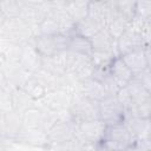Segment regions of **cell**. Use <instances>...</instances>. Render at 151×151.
Masks as SVG:
<instances>
[{
  "label": "cell",
  "instance_id": "484cf974",
  "mask_svg": "<svg viewBox=\"0 0 151 151\" xmlns=\"http://www.w3.org/2000/svg\"><path fill=\"white\" fill-rule=\"evenodd\" d=\"M22 90L37 103L39 100H41L46 94H47V91L46 88L42 86V84L35 79L33 76H31L28 78V80L25 83V85L22 86Z\"/></svg>",
  "mask_w": 151,
  "mask_h": 151
},
{
  "label": "cell",
  "instance_id": "d6a6232c",
  "mask_svg": "<svg viewBox=\"0 0 151 151\" xmlns=\"http://www.w3.org/2000/svg\"><path fill=\"white\" fill-rule=\"evenodd\" d=\"M133 79H136L146 91L151 92V73H150V67L145 68L144 71L137 73L133 76Z\"/></svg>",
  "mask_w": 151,
  "mask_h": 151
},
{
  "label": "cell",
  "instance_id": "6da1fadb",
  "mask_svg": "<svg viewBox=\"0 0 151 151\" xmlns=\"http://www.w3.org/2000/svg\"><path fill=\"white\" fill-rule=\"evenodd\" d=\"M136 140L124 123L106 126L104 137L97 144L99 151H125Z\"/></svg>",
  "mask_w": 151,
  "mask_h": 151
},
{
  "label": "cell",
  "instance_id": "30bf717a",
  "mask_svg": "<svg viewBox=\"0 0 151 151\" xmlns=\"http://www.w3.org/2000/svg\"><path fill=\"white\" fill-rule=\"evenodd\" d=\"M72 97L73 96L66 93L65 91H63L60 88H57L52 92H48L41 100L37 101L35 104L38 106H40L41 109H45V110L52 111L54 113H58V112L68 110Z\"/></svg>",
  "mask_w": 151,
  "mask_h": 151
},
{
  "label": "cell",
  "instance_id": "603a6c76",
  "mask_svg": "<svg viewBox=\"0 0 151 151\" xmlns=\"http://www.w3.org/2000/svg\"><path fill=\"white\" fill-rule=\"evenodd\" d=\"M103 29H104V27L96 20L91 19L90 17H86L85 19L78 21L74 25V33L83 35L87 39H92L97 33H99Z\"/></svg>",
  "mask_w": 151,
  "mask_h": 151
},
{
  "label": "cell",
  "instance_id": "4fadbf2b",
  "mask_svg": "<svg viewBox=\"0 0 151 151\" xmlns=\"http://www.w3.org/2000/svg\"><path fill=\"white\" fill-rule=\"evenodd\" d=\"M7 85L11 90L13 88H22L25 83L28 80V78L32 76L28 73L26 70H24L19 63H11L6 61L5 65L2 66Z\"/></svg>",
  "mask_w": 151,
  "mask_h": 151
},
{
  "label": "cell",
  "instance_id": "44dd1931",
  "mask_svg": "<svg viewBox=\"0 0 151 151\" xmlns=\"http://www.w3.org/2000/svg\"><path fill=\"white\" fill-rule=\"evenodd\" d=\"M110 74L120 85V87L126 85L133 78V73L124 64V61L122 60L120 57H118V58L112 60V63L110 65Z\"/></svg>",
  "mask_w": 151,
  "mask_h": 151
},
{
  "label": "cell",
  "instance_id": "7402d4cb",
  "mask_svg": "<svg viewBox=\"0 0 151 151\" xmlns=\"http://www.w3.org/2000/svg\"><path fill=\"white\" fill-rule=\"evenodd\" d=\"M11 97H12V106L13 111L18 114H22L26 110L32 107L35 101L22 90V88H13L11 90Z\"/></svg>",
  "mask_w": 151,
  "mask_h": 151
},
{
  "label": "cell",
  "instance_id": "7a4b0ae2",
  "mask_svg": "<svg viewBox=\"0 0 151 151\" xmlns=\"http://www.w3.org/2000/svg\"><path fill=\"white\" fill-rule=\"evenodd\" d=\"M68 112L76 124L99 119L98 101H94L79 92L73 94L68 106Z\"/></svg>",
  "mask_w": 151,
  "mask_h": 151
},
{
  "label": "cell",
  "instance_id": "ac0fdd59",
  "mask_svg": "<svg viewBox=\"0 0 151 151\" xmlns=\"http://www.w3.org/2000/svg\"><path fill=\"white\" fill-rule=\"evenodd\" d=\"M22 129H24V124H22L21 116L14 111L8 112L5 114V122H4V126L1 131V137L5 139L15 142V139L18 138Z\"/></svg>",
  "mask_w": 151,
  "mask_h": 151
},
{
  "label": "cell",
  "instance_id": "8fae6325",
  "mask_svg": "<svg viewBox=\"0 0 151 151\" xmlns=\"http://www.w3.org/2000/svg\"><path fill=\"white\" fill-rule=\"evenodd\" d=\"M129 70L134 74L150 67V45L143 48L133 50L120 57Z\"/></svg>",
  "mask_w": 151,
  "mask_h": 151
},
{
  "label": "cell",
  "instance_id": "d6986e66",
  "mask_svg": "<svg viewBox=\"0 0 151 151\" xmlns=\"http://www.w3.org/2000/svg\"><path fill=\"white\" fill-rule=\"evenodd\" d=\"M15 142L33 147H50L47 134L42 130H29L24 127Z\"/></svg>",
  "mask_w": 151,
  "mask_h": 151
},
{
  "label": "cell",
  "instance_id": "e575fe53",
  "mask_svg": "<svg viewBox=\"0 0 151 151\" xmlns=\"http://www.w3.org/2000/svg\"><path fill=\"white\" fill-rule=\"evenodd\" d=\"M4 122H5V113L0 111V137H1V131H2V126H4Z\"/></svg>",
  "mask_w": 151,
  "mask_h": 151
},
{
  "label": "cell",
  "instance_id": "5bb4252c",
  "mask_svg": "<svg viewBox=\"0 0 151 151\" xmlns=\"http://www.w3.org/2000/svg\"><path fill=\"white\" fill-rule=\"evenodd\" d=\"M32 41L21 46V53H20V58H19V64L28 73L34 74L37 71H39L41 68L42 57L37 52V50L34 48Z\"/></svg>",
  "mask_w": 151,
  "mask_h": 151
},
{
  "label": "cell",
  "instance_id": "ba28073f",
  "mask_svg": "<svg viewBox=\"0 0 151 151\" xmlns=\"http://www.w3.org/2000/svg\"><path fill=\"white\" fill-rule=\"evenodd\" d=\"M151 94V92L146 91L136 79H131L126 85H124L116 94L119 103L123 105L125 111L130 109L134 103L140 100L142 98Z\"/></svg>",
  "mask_w": 151,
  "mask_h": 151
},
{
  "label": "cell",
  "instance_id": "7c38bea8",
  "mask_svg": "<svg viewBox=\"0 0 151 151\" xmlns=\"http://www.w3.org/2000/svg\"><path fill=\"white\" fill-rule=\"evenodd\" d=\"M116 44H117V51H118L119 57H122V55H124V54H126L133 50L143 48V47L150 45L139 33L130 29L129 27L116 40Z\"/></svg>",
  "mask_w": 151,
  "mask_h": 151
},
{
  "label": "cell",
  "instance_id": "f546056e",
  "mask_svg": "<svg viewBox=\"0 0 151 151\" xmlns=\"http://www.w3.org/2000/svg\"><path fill=\"white\" fill-rule=\"evenodd\" d=\"M86 146L87 145L83 144L80 140L74 138L68 142H65V143H61L58 145H53L51 147L53 151H86Z\"/></svg>",
  "mask_w": 151,
  "mask_h": 151
},
{
  "label": "cell",
  "instance_id": "9a60e30c",
  "mask_svg": "<svg viewBox=\"0 0 151 151\" xmlns=\"http://www.w3.org/2000/svg\"><path fill=\"white\" fill-rule=\"evenodd\" d=\"M91 40L93 53H99V54H111L113 57H119L118 51H117V44L116 40L107 33L106 29L100 31L97 33ZM92 53V54H93Z\"/></svg>",
  "mask_w": 151,
  "mask_h": 151
},
{
  "label": "cell",
  "instance_id": "d4e9b609",
  "mask_svg": "<svg viewBox=\"0 0 151 151\" xmlns=\"http://www.w3.org/2000/svg\"><path fill=\"white\" fill-rule=\"evenodd\" d=\"M126 114H130L132 117L142 118V119H150L151 113V94L142 98L137 103H134L130 109L125 111Z\"/></svg>",
  "mask_w": 151,
  "mask_h": 151
},
{
  "label": "cell",
  "instance_id": "3957f363",
  "mask_svg": "<svg viewBox=\"0 0 151 151\" xmlns=\"http://www.w3.org/2000/svg\"><path fill=\"white\" fill-rule=\"evenodd\" d=\"M68 35L70 34L64 33H58L54 35H38L33 39L32 44L42 58H48L67 51Z\"/></svg>",
  "mask_w": 151,
  "mask_h": 151
},
{
  "label": "cell",
  "instance_id": "836d02e7",
  "mask_svg": "<svg viewBox=\"0 0 151 151\" xmlns=\"http://www.w3.org/2000/svg\"><path fill=\"white\" fill-rule=\"evenodd\" d=\"M125 151H151L150 147V139L144 140H136L131 146H129Z\"/></svg>",
  "mask_w": 151,
  "mask_h": 151
},
{
  "label": "cell",
  "instance_id": "52a82bcc",
  "mask_svg": "<svg viewBox=\"0 0 151 151\" xmlns=\"http://www.w3.org/2000/svg\"><path fill=\"white\" fill-rule=\"evenodd\" d=\"M46 134L50 142V147L53 145L68 142L76 138V123L71 120L58 119L46 131Z\"/></svg>",
  "mask_w": 151,
  "mask_h": 151
},
{
  "label": "cell",
  "instance_id": "1f68e13d",
  "mask_svg": "<svg viewBox=\"0 0 151 151\" xmlns=\"http://www.w3.org/2000/svg\"><path fill=\"white\" fill-rule=\"evenodd\" d=\"M0 111L4 112L5 114L13 111L11 88H6V90L0 91Z\"/></svg>",
  "mask_w": 151,
  "mask_h": 151
},
{
  "label": "cell",
  "instance_id": "2e32d148",
  "mask_svg": "<svg viewBox=\"0 0 151 151\" xmlns=\"http://www.w3.org/2000/svg\"><path fill=\"white\" fill-rule=\"evenodd\" d=\"M123 123L125 124L134 140L150 139V119H142L125 113Z\"/></svg>",
  "mask_w": 151,
  "mask_h": 151
},
{
  "label": "cell",
  "instance_id": "9c48e42d",
  "mask_svg": "<svg viewBox=\"0 0 151 151\" xmlns=\"http://www.w3.org/2000/svg\"><path fill=\"white\" fill-rule=\"evenodd\" d=\"M116 15V1H90L88 4L87 17L99 22L104 29Z\"/></svg>",
  "mask_w": 151,
  "mask_h": 151
},
{
  "label": "cell",
  "instance_id": "ffe728a7",
  "mask_svg": "<svg viewBox=\"0 0 151 151\" xmlns=\"http://www.w3.org/2000/svg\"><path fill=\"white\" fill-rule=\"evenodd\" d=\"M67 51L79 54V55H84V57H92L93 53V48H92V44L91 40L79 35L77 33H71L68 35V46H67Z\"/></svg>",
  "mask_w": 151,
  "mask_h": 151
},
{
  "label": "cell",
  "instance_id": "d590c367",
  "mask_svg": "<svg viewBox=\"0 0 151 151\" xmlns=\"http://www.w3.org/2000/svg\"><path fill=\"white\" fill-rule=\"evenodd\" d=\"M6 21H7L6 17H5V15L2 14V12L0 11V28H1V27H2L4 25H5V22H6Z\"/></svg>",
  "mask_w": 151,
  "mask_h": 151
},
{
  "label": "cell",
  "instance_id": "83f0119b",
  "mask_svg": "<svg viewBox=\"0 0 151 151\" xmlns=\"http://www.w3.org/2000/svg\"><path fill=\"white\" fill-rule=\"evenodd\" d=\"M129 24L130 22H127L125 19H123L122 17H119L118 14L107 24V26H106V31H107V33L114 39V40H117L126 29H127V27H129Z\"/></svg>",
  "mask_w": 151,
  "mask_h": 151
},
{
  "label": "cell",
  "instance_id": "8992f818",
  "mask_svg": "<svg viewBox=\"0 0 151 151\" xmlns=\"http://www.w3.org/2000/svg\"><path fill=\"white\" fill-rule=\"evenodd\" d=\"M105 124L98 120L76 124V138L85 145H97L101 142L105 132Z\"/></svg>",
  "mask_w": 151,
  "mask_h": 151
},
{
  "label": "cell",
  "instance_id": "f1b7e54d",
  "mask_svg": "<svg viewBox=\"0 0 151 151\" xmlns=\"http://www.w3.org/2000/svg\"><path fill=\"white\" fill-rule=\"evenodd\" d=\"M134 7L136 1H116V11L119 17L125 19L127 22H131L134 18Z\"/></svg>",
  "mask_w": 151,
  "mask_h": 151
},
{
  "label": "cell",
  "instance_id": "5b68a950",
  "mask_svg": "<svg viewBox=\"0 0 151 151\" xmlns=\"http://www.w3.org/2000/svg\"><path fill=\"white\" fill-rule=\"evenodd\" d=\"M99 120L105 126L120 124L125 118V109L119 103L116 96H107L98 103Z\"/></svg>",
  "mask_w": 151,
  "mask_h": 151
},
{
  "label": "cell",
  "instance_id": "e0dca14e",
  "mask_svg": "<svg viewBox=\"0 0 151 151\" xmlns=\"http://www.w3.org/2000/svg\"><path fill=\"white\" fill-rule=\"evenodd\" d=\"M78 92L94 101H98V103L109 96L104 85L94 78H90V79L79 81L78 83Z\"/></svg>",
  "mask_w": 151,
  "mask_h": 151
},
{
  "label": "cell",
  "instance_id": "4316f807",
  "mask_svg": "<svg viewBox=\"0 0 151 151\" xmlns=\"http://www.w3.org/2000/svg\"><path fill=\"white\" fill-rule=\"evenodd\" d=\"M0 11L7 20L17 19L20 15L21 1L20 0H0Z\"/></svg>",
  "mask_w": 151,
  "mask_h": 151
},
{
  "label": "cell",
  "instance_id": "277c9868",
  "mask_svg": "<svg viewBox=\"0 0 151 151\" xmlns=\"http://www.w3.org/2000/svg\"><path fill=\"white\" fill-rule=\"evenodd\" d=\"M0 35L5 37L13 44L21 46L27 42H31L34 39L33 27L27 25L20 18L7 20L5 25L0 28Z\"/></svg>",
  "mask_w": 151,
  "mask_h": 151
},
{
  "label": "cell",
  "instance_id": "4dcf8cb0",
  "mask_svg": "<svg viewBox=\"0 0 151 151\" xmlns=\"http://www.w3.org/2000/svg\"><path fill=\"white\" fill-rule=\"evenodd\" d=\"M134 18H139L143 20H151V1L150 0L136 1Z\"/></svg>",
  "mask_w": 151,
  "mask_h": 151
},
{
  "label": "cell",
  "instance_id": "cb8c5ba5",
  "mask_svg": "<svg viewBox=\"0 0 151 151\" xmlns=\"http://www.w3.org/2000/svg\"><path fill=\"white\" fill-rule=\"evenodd\" d=\"M88 4L90 1H66L65 9L74 24L88 15Z\"/></svg>",
  "mask_w": 151,
  "mask_h": 151
}]
</instances>
